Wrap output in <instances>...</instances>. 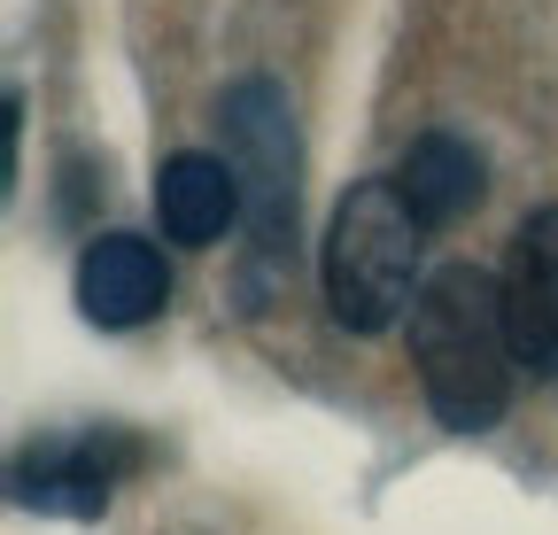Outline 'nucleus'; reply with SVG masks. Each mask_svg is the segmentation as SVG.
<instances>
[{
    "label": "nucleus",
    "instance_id": "7",
    "mask_svg": "<svg viewBox=\"0 0 558 535\" xmlns=\"http://www.w3.org/2000/svg\"><path fill=\"white\" fill-rule=\"evenodd\" d=\"M156 218H163V233L179 248H218L226 226H241V179H233V163L226 156H202V148L171 156L156 171Z\"/></svg>",
    "mask_w": 558,
    "mask_h": 535
},
{
    "label": "nucleus",
    "instance_id": "1",
    "mask_svg": "<svg viewBox=\"0 0 558 535\" xmlns=\"http://www.w3.org/2000/svg\"><path fill=\"white\" fill-rule=\"evenodd\" d=\"M403 326H411L418 396L450 435H488L512 412L520 350H512V318H505V272L442 264V272H427Z\"/></svg>",
    "mask_w": 558,
    "mask_h": 535
},
{
    "label": "nucleus",
    "instance_id": "8",
    "mask_svg": "<svg viewBox=\"0 0 558 535\" xmlns=\"http://www.w3.org/2000/svg\"><path fill=\"white\" fill-rule=\"evenodd\" d=\"M396 186H403V203L427 218V233H442V226L481 210L488 163H481L473 141H458V132H418V141L403 148V163H396Z\"/></svg>",
    "mask_w": 558,
    "mask_h": 535
},
{
    "label": "nucleus",
    "instance_id": "6",
    "mask_svg": "<svg viewBox=\"0 0 558 535\" xmlns=\"http://www.w3.org/2000/svg\"><path fill=\"white\" fill-rule=\"evenodd\" d=\"M505 318H512V350L520 373L550 380L558 373V203L527 210L512 233V264H505Z\"/></svg>",
    "mask_w": 558,
    "mask_h": 535
},
{
    "label": "nucleus",
    "instance_id": "2",
    "mask_svg": "<svg viewBox=\"0 0 558 535\" xmlns=\"http://www.w3.org/2000/svg\"><path fill=\"white\" fill-rule=\"evenodd\" d=\"M318 288L341 333H388L411 318L418 288H427V218L403 203L396 171L357 179L333 203L318 241Z\"/></svg>",
    "mask_w": 558,
    "mask_h": 535
},
{
    "label": "nucleus",
    "instance_id": "3",
    "mask_svg": "<svg viewBox=\"0 0 558 535\" xmlns=\"http://www.w3.org/2000/svg\"><path fill=\"white\" fill-rule=\"evenodd\" d=\"M226 163L241 179V226L248 256L279 264L295 248V186H303V141H295V101L279 78H233L218 94Z\"/></svg>",
    "mask_w": 558,
    "mask_h": 535
},
{
    "label": "nucleus",
    "instance_id": "4",
    "mask_svg": "<svg viewBox=\"0 0 558 535\" xmlns=\"http://www.w3.org/2000/svg\"><path fill=\"white\" fill-rule=\"evenodd\" d=\"M70 288H78V311L101 326V333H132L163 318L171 303V264L148 233H94L78 248V272H70Z\"/></svg>",
    "mask_w": 558,
    "mask_h": 535
},
{
    "label": "nucleus",
    "instance_id": "5",
    "mask_svg": "<svg viewBox=\"0 0 558 535\" xmlns=\"http://www.w3.org/2000/svg\"><path fill=\"white\" fill-rule=\"evenodd\" d=\"M132 458H140V442H124V435L47 442V450H24V458H16L9 489H16V504H24V512L94 520V512H109V489H117V474H124Z\"/></svg>",
    "mask_w": 558,
    "mask_h": 535
}]
</instances>
